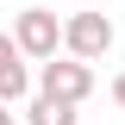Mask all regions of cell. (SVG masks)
I'll return each mask as SVG.
<instances>
[{"instance_id": "1", "label": "cell", "mask_w": 125, "mask_h": 125, "mask_svg": "<svg viewBox=\"0 0 125 125\" xmlns=\"http://www.w3.org/2000/svg\"><path fill=\"white\" fill-rule=\"evenodd\" d=\"M38 94H56V100H69V106H81L94 94V62H81V56H50V62H38Z\"/></svg>"}, {"instance_id": "2", "label": "cell", "mask_w": 125, "mask_h": 125, "mask_svg": "<svg viewBox=\"0 0 125 125\" xmlns=\"http://www.w3.org/2000/svg\"><path fill=\"white\" fill-rule=\"evenodd\" d=\"M13 38H19V50H25L31 62L62 56V19L50 13V6H25V13L13 19Z\"/></svg>"}, {"instance_id": "3", "label": "cell", "mask_w": 125, "mask_h": 125, "mask_svg": "<svg viewBox=\"0 0 125 125\" xmlns=\"http://www.w3.org/2000/svg\"><path fill=\"white\" fill-rule=\"evenodd\" d=\"M113 38H119V31H113L106 13H69V19H62V50L81 56V62H100L113 50Z\"/></svg>"}, {"instance_id": "4", "label": "cell", "mask_w": 125, "mask_h": 125, "mask_svg": "<svg viewBox=\"0 0 125 125\" xmlns=\"http://www.w3.org/2000/svg\"><path fill=\"white\" fill-rule=\"evenodd\" d=\"M25 62H31V56L0 62V100H6V106H25V100H31V88H38V75H31Z\"/></svg>"}, {"instance_id": "5", "label": "cell", "mask_w": 125, "mask_h": 125, "mask_svg": "<svg viewBox=\"0 0 125 125\" xmlns=\"http://www.w3.org/2000/svg\"><path fill=\"white\" fill-rule=\"evenodd\" d=\"M25 125H81V113L56 94H31L25 100Z\"/></svg>"}, {"instance_id": "6", "label": "cell", "mask_w": 125, "mask_h": 125, "mask_svg": "<svg viewBox=\"0 0 125 125\" xmlns=\"http://www.w3.org/2000/svg\"><path fill=\"white\" fill-rule=\"evenodd\" d=\"M113 100H119V106H125V69H119V75H113Z\"/></svg>"}, {"instance_id": "7", "label": "cell", "mask_w": 125, "mask_h": 125, "mask_svg": "<svg viewBox=\"0 0 125 125\" xmlns=\"http://www.w3.org/2000/svg\"><path fill=\"white\" fill-rule=\"evenodd\" d=\"M0 125H19V113H13V106H6V100H0Z\"/></svg>"}]
</instances>
